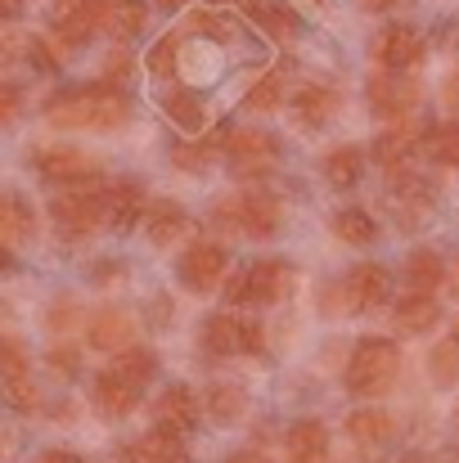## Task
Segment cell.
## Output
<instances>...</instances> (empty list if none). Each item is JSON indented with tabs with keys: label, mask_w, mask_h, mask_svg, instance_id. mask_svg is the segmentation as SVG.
<instances>
[{
	"label": "cell",
	"mask_w": 459,
	"mask_h": 463,
	"mask_svg": "<svg viewBox=\"0 0 459 463\" xmlns=\"http://www.w3.org/2000/svg\"><path fill=\"white\" fill-rule=\"evenodd\" d=\"M131 113L127 95L118 86H77V90H59L45 99V118L63 131H113L122 127Z\"/></svg>",
	"instance_id": "cell-1"
},
{
	"label": "cell",
	"mask_w": 459,
	"mask_h": 463,
	"mask_svg": "<svg viewBox=\"0 0 459 463\" xmlns=\"http://www.w3.org/2000/svg\"><path fill=\"white\" fill-rule=\"evenodd\" d=\"M401 373V351L397 342H383V337H365L351 360H347V392L351 396H383Z\"/></svg>",
	"instance_id": "cell-2"
},
{
	"label": "cell",
	"mask_w": 459,
	"mask_h": 463,
	"mask_svg": "<svg viewBox=\"0 0 459 463\" xmlns=\"http://www.w3.org/2000/svg\"><path fill=\"white\" fill-rule=\"evenodd\" d=\"M104 194H109V184H100V180H86V184L59 189V194L50 198V216H54V225H59L68 239H86V234H95V230L104 225V212H109Z\"/></svg>",
	"instance_id": "cell-3"
},
{
	"label": "cell",
	"mask_w": 459,
	"mask_h": 463,
	"mask_svg": "<svg viewBox=\"0 0 459 463\" xmlns=\"http://www.w3.org/2000/svg\"><path fill=\"white\" fill-rule=\"evenodd\" d=\"M212 221L221 230H234V234H253V239H271L280 230V198H271L266 189H244L225 203L212 207Z\"/></svg>",
	"instance_id": "cell-4"
},
{
	"label": "cell",
	"mask_w": 459,
	"mask_h": 463,
	"mask_svg": "<svg viewBox=\"0 0 459 463\" xmlns=\"http://www.w3.org/2000/svg\"><path fill=\"white\" fill-rule=\"evenodd\" d=\"M289 288H293V270L284 266V261H257V266H248L244 275H234L230 279V302H253V307H271V302H280V298H289Z\"/></svg>",
	"instance_id": "cell-5"
},
{
	"label": "cell",
	"mask_w": 459,
	"mask_h": 463,
	"mask_svg": "<svg viewBox=\"0 0 459 463\" xmlns=\"http://www.w3.org/2000/svg\"><path fill=\"white\" fill-rule=\"evenodd\" d=\"M225 157H230V171H234L239 180H262V175L275 171L280 145H275V136L248 127V131H234V136L225 140Z\"/></svg>",
	"instance_id": "cell-6"
},
{
	"label": "cell",
	"mask_w": 459,
	"mask_h": 463,
	"mask_svg": "<svg viewBox=\"0 0 459 463\" xmlns=\"http://www.w3.org/2000/svg\"><path fill=\"white\" fill-rule=\"evenodd\" d=\"M203 351H207V355L262 351V324L239 319V315H207V319H203Z\"/></svg>",
	"instance_id": "cell-7"
},
{
	"label": "cell",
	"mask_w": 459,
	"mask_h": 463,
	"mask_svg": "<svg viewBox=\"0 0 459 463\" xmlns=\"http://www.w3.org/2000/svg\"><path fill=\"white\" fill-rule=\"evenodd\" d=\"M36 171L54 184H86V180H100V162L86 154V149H72V145H54V149H41L36 154Z\"/></svg>",
	"instance_id": "cell-8"
},
{
	"label": "cell",
	"mask_w": 459,
	"mask_h": 463,
	"mask_svg": "<svg viewBox=\"0 0 459 463\" xmlns=\"http://www.w3.org/2000/svg\"><path fill=\"white\" fill-rule=\"evenodd\" d=\"M374 59L387 68V72H406L424 59V36L410 27V23H392L374 36Z\"/></svg>",
	"instance_id": "cell-9"
},
{
	"label": "cell",
	"mask_w": 459,
	"mask_h": 463,
	"mask_svg": "<svg viewBox=\"0 0 459 463\" xmlns=\"http://www.w3.org/2000/svg\"><path fill=\"white\" fill-rule=\"evenodd\" d=\"M415 99H419V86L406 81V77H397V72H378V77L369 81V109H374L378 118H387V122L410 118Z\"/></svg>",
	"instance_id": "cell-10"
},
{
	"label": "cell",
	"mask_w": 459,
	"mask_h": 463,
	"mask_svg": "<svg viewBox=\"0 0 459 463\" xmlns=\"http://www.w3.org/2000/svg\"><path fill=\"white\" fill-rule=\"evenodd\" d=\"M176 270H180V279H185L194 293H212V288L221 284V275H225V248H216V243H194V248L176 261Z\"/></svg>",
	"instance_id": "cell-11"
},
{
	"label": "cell",
	"mask_w": 459,
	"mask_h": 463,
	"mask_svg": "<svg viewBox=\"0 0 459 463\" xmlns=\"http://www.w3.org/2000/svg\"><path fill=\"white\" fill-rule=\"evenodd\" d=\"M153 423H158V432H171V437H185V432H194V423H198V396L189 392V387H167L158 401H153Z\"/></svg>",
	"instance_id": "cell-12"
},
{
	"label": "cell",
	"mask_w": 459,
	"mask_h": 463,
	"mask_svg": "<svg viewBox=\"0 0 459 463\" xmlns=\"http://www.w3.org/2000/svg\"><path fill=\"white\" fill-rule=\"evenodd\" d=\"M342 298H347V310H374L387 298V270L374 266V261L351 266L347 279H342Z\"/></svg>",
	"instance_id": "cell-13"
},
{
	"label": "cell",
	"mask_w": 459,
	"mask_h": 463,
	"mask_svg": "<svg viewBox=\"0 0 459 463\" xmlns=\"http://www.w3.org/2000/svg\"><path fill=\"white\" fill-rule=\"evenodd\" d=\"M415 140H419V122L415 118H401V122H387L383 131H378V140H374V157L387 166V171H401L406 162H410V149H415Z\"/></svg>",
	"instance_id": "cell-14"
},
{
	"label": "cell",
	"mask_w": 459,
	"mask_h": 463,
	"mask_svg": "<svg viewBox=\"0 0 459 463\" xmlns=\"http://www.w3.org/2000/svg\"><path fill=\"white\" fill-rule=\"evenodd\" d=\"M131 333H136V319L122 307H104L95 310V319H91V346L95 351H118L122 355L131 346Z\"/></svg>",
	"instance_id": "cell-15"
},
{
	"label": "cell",
	"mask_w": 459,
	"mask_h": 463,
	"mask_svg": "<svg viewBox=\"0 0 459 463\" xmlns=\"http://www.w3.org/2000/svg\"><path fill=\"white\" fill-rule=\"evenodd\" d=\"M95 410L104 414V419H127L136 405H140V392L127 383V378H118L113 369H104L100 378H95Z\"/></svg>",
	"instance_id": "cell-16"
},
{
	"label": "cell",
	"mask_w": 459,
	"mask_h": 463,
	"mask_svg": "<svg viewBox=\"0 0 459 463\" xmlns=\"http://www.w3.org/2000/svg\"><path fill=\"white\" fill-rule=\"evenodd\" d=\"M284 455H289V463H324L329 459V432H324V423H315V419L293 423L289 437H284Z\"/></svg>",
	"instance_id": "cell-17"
},
{
	"label": "cell",
	"mask_w": 459,
	"mask_h": 463,
	"mask_svg": "<svg viewBox=\"0 0 459 463\" xmlns=\"http://www.w3.org/2000/svg\"><path fill=\"white\" fill-rule=\"evenodd\" d=\"M338 109H342V95H338L333 86H320V81H311V86H302V90L293 95V113L302 118V127H324V122H333Z\"/></svg>",
	"instance_id": "cell-18"
},
{
	"label": "cell",
	"mask_w": 459,
	"mask_h": 463,
	"mask_svg": "<svg viewBox=\"0 0 459 463\" xmlns=\"http://www.w3.org/2000/svg\"><path fill=\"white\" fill-rule=\"evenodd\" d=\"M118 463H185V450H180V437L171 432H149L140 441H131Z\"/></svg>",
	"instance_id": "cell-19"
},
{
	"label": "cell",
	"mask_w": 459,
	"mask_h": 463,
	"mask_svg": "<svg viewBox=\"0 0 459 463\" xmlns=\"http://www.w3.org/2000/svg\"><path fill=\"white\" fill-rule=\"evenodd\" d=\"M104 203H109V221H113V230H131V225L145 216V189H140V184H131V180L109 184Z\"/></svg>",
	"instance_id": "cell-20"
},
{
	"label": "cell",
	"mask_w": 459,
	"mask_h": 463,
	"mask_svg": "<svg viewBox=\"0 0 459 463\" xmlns=\"http://www.w3.org/2000/svg\"><path fill=\"white\" fill-rule=\"evenodd\" d=\"M100 27H109V32L122 36V41H131V36H140V27H145V5H140V0H104V5H100Z\"/></svg>",
	"instance_id": "cell-21"
},
{
	"label": "cell",
	"mask_w": 459,
	"mask_h": 463,
	"mask_svg": "<svg viewBox=\"0 0 459 463\" xmlns=\"http://www.w3.org/2000/svg\"><path fill=\"white\" fill-rule=\"evenodd\" d=\"M446 279V266H442V257L433 252V248H419V252H410V261H406V284L415 288V293H424V298H433V288Z\"/></svg>",
	"instance_id": "cell-22"
},
{
	"label": "cell",
	"mask_w": 459,
	"mask_h": 463,
	"mask_svg": "<svg viewBox=\"0 0 459 463\" xmlns=\"http://www.w3.org/2000/svg\"><path fill=\"white\" fill-rule=\"evenodd\" d=\"M347 432H351L360 446H383V441H392L397 419H392L387 410H356V414L347 419Z\"/></svg>",
	"instance_id": "cell-23"
},
{
	"label": "cell",
	"mask_w": 459,
	"mask_h": 463,
	"mask_svg": "<svg viewBox=\"0 0 459 463\" xmlns=\"http://www.w3.org/2000/svg\"><path fill=\"white\" fill-rule=\"evenodd\" d=\"M437 319H442V307L433 298H424V293H410L406 302H397V315H392V324L401 333H428Z\"/></svg>",
	"instance_id": "cell-24"
},
{
	"label": "cell",
	"mask_w": 459,
	"mask_h": 463,
	"mask_svg": "<svg viewBox=\"0 0 459 463\" xmlns=\"http://www.w3.org/2000/svg\"><path fill=\"white\" fill-rule=\"evenodd\" d=\"M360 171H365V154L356 145H338L333 154H324V180L333 189H351L360 180Z\"/></svg>",
	"instance_id": "cell-25"
},
{
	"label": "cell",
	"mask_w": 459,
	"mask_h": 463,
	"mask_svg": "<svg viewBox=\"0 0 459 463\" xmlns=\"http://www.w3.org/2000/svg\"><path fill=\"white\" fill-rule=\"evenodd\" d=\"M32 230H36V225H32V212L23 207V198H18V194H5V198H0V239H5V248L14 252Z\"/></svg>",
	"instance_id": "cell-26"
},
{
	"label": "cell",
	"mask_w": 459,
	"mask_h": 463,
	"mask_svg": "<svg viewBox=\"0 0 459 463\" xmlns=\"http://www.w3.org/2000/svg\"><path fill=\"white\" fill-rule=\"evenodd\" d=\"M118 378H127L136 392H145V383H149L153 373H158V355H153L149 346H127L113 364H109Z\"/></svg>",
	"instance_id": "cell-27"
},
{
	"label": "cell",
	"mask_w": 459,
	"mask_h": 463,
	"mask_svg": "<svg viewBox=\"0 0 459 463\" xmlns=\"http://www.w3.org/2000/svg\"><path fill=\"white\" fill-rule=\"evenodd\" d=\"M145 230H149V239L158 243V248H167V243L180 239V230H185V212H180L176 203H149V212H145Z\"/></svg>",
	"instance_id": "cell-28"
},
{
	"label": "cell",
	"mask_w": 459,
	"mask_h": 463,
	"mask_svg": "<svg viewBox=\"0 0 459 463\" xmlns=\"http://www.w3.org/2000/svg\"><path fill=\"white\" fill-rule=\"evenodd\" d=\"M162 109H167V118H171L180 131H198V127H203V104H198L194 90H167Z\"/></svg>",
	"instance_id": "cell-29"
},
{
	"label": "cell",
	"mask_w": 459,
	"mask_h": 463,
	"mask_svg": "<svg viewBox=\"0 0 459 463\" xmlns=\"http://www.w3.org/2000/svg\"><path fill=\"white\" fill-rule=\"evenodd\" d=\"M333 234H338L342 243H374L378 225L369 221V212H360V207H347V212H338V216H333Z\"/></svg>",
	"instance_id": "cell-30"
},
{
	"label": "cell",
	"mask_w": 459,
	"mask_h": 463,
	"mask_svg": "<svg viewBox=\"0 0 459 463\" xmlns=\"http://www.w3.org/2000/svg\"><path fill=\"white\" fill-rule=\"evenodd\" d=\"M424 149H428L433 162H442V166H459V122L433 127V131L424 136Z\"/></svg>",
	"instance_id": "cell-31"
},
{
	"label": "cell",
	"mask_w": 459,
	"mask_h": 463,
	"mask_svg": "<svg viewBox=\"0 0 459 463\" xmlns=\"http://www.w3.org/2000/svg\"><path fill=\"white\" fill-rule=\"evenodd\" d=\"M207 414H212L216 423H234V419L244 414V392H239L234 383H216V387L207 392Z\"/></svg>",
	"instance_id": "cell-32"
},
{
	"label": "cell",
	"mask_w": 459,
	"mask_h": 463,
	"mask_svg": "<svg viewBox=\"0 0 459 463\" xmlns=\"http://www.w3.org/2000/svg\"><path fill=\"white\" fill-rule=\"evenodd\" d=\"M280 99H284V77L280 72H266V77H257L253 81V90H248V109L253 113H271V109H280Z\"/></svg>",
	"instance_id": "cell-33"
},
{
	"label": "cell",
	"mask_w": 459,
	"mask_h": 463,
	"mask_svg": "<svg viewBox=\"0 0 459 463\" xmlns=\"http://www.w3.org/2000/svg\"><path fill=\"white\" fill-rule=\"evenodd\" d=\"M216 154H221V131L207 136L203 145H185V149H176V166H185V171H203Z\"/></svg>",
	"instance_id": "cell-34"
},
{
	"label": "cell",
	"mask_w": 459,
	"mask_h": 463,
	"mask_svg": "<svg viewBox=\"0 0 459 463\" xmlns=\"http://www.w3.org/2000/svg\"><path fill=\"white\" fill-rule=\"evenodd\" d=\"M257 18L271 27V36H275V41H289V36L298 32V18H293V9H289V5H280V0H271V5L257 14Z\"/></svg>",
	"instance_id": "cell-35"
},
{
	"label": "cell",
	"mask_w": 459,
	"mask_h": 463,
	"mask_svg": "<svg viewBox=\"0 0 459 463\" xmlns=\"http://www.w3.org/2000/svg\"><path fill=\"white\" fill-rule=\"evenodd\" d=\"M149 72L153 77H176V36H162L149 54Z\"/></svg>",
	"instance_id": "cell-36"
},
{
	"label": "cell",
	"mask_w": 459,
	"mask_h": 463,
	"mask_svg": "<svg viewBox=\"0 0 459 463\" xmlns=\"http://www.w3.org/2000/svg\"><path fill=\"white\" fill-rule=\"evenodd\" d=\"M100 5L104 0H54V18H95L100 27Z\"/></svg>",
	"instance_id": "cell-37"
},
{
	"label": "cell",
	"mask_w": 459,
	"mask_h": 463,
	"mask_svg": "<svg viewBox=\"0 0 459 463\" xmlns=\"http://www.w3.org/2000/svg\"><path fill=\"white\" fill-rule=\"evenodd\" d=\"M18 378H27V355L14 337H5V383H18Z\"/></svg>",
	"instance_id": "cell-38"
},
{
	"label": "cell",
	"mask_w": 459,
	"mask_h": 463,
	"mask_svg": "<svg viewBox=\"0 0 459 463\" xmlns=\"http://www.w3.org/2000/svg\"><path fill=\"white\" fill-rule=\"evenodd\" d=\"M5 387H9V405H14V410H23V414L36 410V387H32V378H18V383H5Z\"/></svg>",
	"instance_id": "cell-39"
},
{
	"label": "cell",
	"mask_w": 459,
	"mask_h": 463,
	"mask_svg": "<svg viewBox=\"0 0 459 463\" xmlns=\"http://www.w3.org/2000/svg\"><path fill=\"white\" fill-rule=\"evenodd\" d=\"M194 27H198V32H207V36H221V41H230V23H225L221 14H207V9H198V14H194Z\"/></svg>",
	"instance_id": "cell-40"
},
{
	"label": "cell",
	"mask_w": 459,
	"mask_h": 463,
	"mask_svg": "<svg viewBox=\"0 0 459 463\" xmlns=\"http://www.w3.org/2000/svg\"><path fill=\"white\" fill-rule=\"evenodd\" d=\"M104 77H109V86H122V81L131 77V54H127V50H118V54L104 63Z\"/></svg>",
	"instance_id": "cell-41"
},
{
	"label": "cell",
	"mask_w": 459,
	"mask_h": 463,
	"mask_svg": "<svg viewBox=\"0 0 459 463\" xmlns=\"http://www.w3.org/2000/svg\"><path fill=\"white\" fill-rule=\"evenodd\" d=\"M455 360H459L455 346H442V351H433V360H428V364L437 369V378H442V383H451V378H455Z\"/></svg>",
	"instance_id": "cell-42"
},
{
	"label": "cell",
	"mask_w": 459,
	"mask_h": 463,
	"mask_svg": "<svg viewBox=\"0 0 459 463\" xmlns=\"http://www.w3.org/2000/svg\"><path fill=\"white\" fill-rule=\"evenodd\" d=\"M68 324H77V307H72L68 298H59V302L50 307V328H54V333H63Z\"/></svg>",
	"instance_id": "cell-43"
},
{
	"label": "cell",
	"mask_w": 459,
	"mask_h": 463,
	"mask_svg": "<svg viewBox=\"0 0 459 463\" xmlns=\"http://www.w3.org/2000/svg\"><path fill=\"white\" fill-rule=\"evenodd\" d=\"M50 364H54V373H77V346H54L50 351Z\"/></svg>",
	"instance_id": "cell-44"
},
{
	"label": "cell",
	"mask_w": 459,
	"mask_h": 463,
	"mask_svg": "<svg viewBox=\"0 0 459 463\" xmlns=\"http://www.w3.org/2000/svg\"><path fill=\"white\" fill-rule=\"evenodd\" d=\"M14 113H18V86L9 81V86L0 90V122H14Z\"/></svg>",
	"instance_id": "cell-45"
},
{
	"label": "cell",
	"mask_w": 459,
	"mask_h": 463,
	"mask_svg": "<svg viewBox=\"0 0 459 463\" xmlns=\"http://www.w3.org/2000/svg\"><path fill=\"white\" fill-rule=\"evenodd\" d=\"M442 99H446V109H451V113L459 118V68L451 72V77H446V86H442Z\"/></svg>",
	"instance_id": "cell-46"
},
{
	"label": "cell",
	"mask_w": 459,
	"mask_h": 463,
	"mask_svg": "<svg viewBox=\"0 0 459 463\" xmlns=\"http://www.w3.org/2000/svg\"><path fill=\"white\" fill-rule=\"evenodd\" d=\"M45 45H50V41H32V63H36V68H54V63H59Z\"/></svg>",
	"instance_id": "cell-47"
},
{
	"label": "cell",
	"mask_w": 459,
	"mask_h": 463,
	"mask_svg": "<svg viewBox=\"0 0 459 463\" xmlns=\"http://www.w3.org/2000/svg\"><path fill=\"white\" fill-rule=\"evenodd\" d=\"M36 463H86L81 455H72V450H45Z\"/></svg>",
	"instance_id": "cell-48"
},
{
	"label": "cell",
	"mask_w": 459,
	"mask_h": 463,
	"mask_svg": "<svg viewBox=\"0 0 459 463\" xmlns=\"http://www.w3.org/2000/svg\"><path fill=\"white\" fill-rule=\"evenodd\" d=\"M225 463H271V459H266L262 450H239V455H230Z\"/></svg>",
	"instance_id": "cell-49"
},
{
	"label": "cell",
	"mask_w": 459,
	"mask_h": 463,
	"mask_svg": "<svg viewBox=\"0 0 459 463\" xmlns=\"http://www.w3.org/2000/svg\"><path fill=\"white\" fill-rule=\"evenodd\" d=\"M360 5H365V9H374V14H383V9H392L397 0H360Z\"/></svg>",
	"instance_id": "cell-50"
},
{
	"label": "cell",
	"mask_w": 459,
	"mask_h": 463,
	"mask_svg": "<svg viewBox=\"0 0 459 463\" xmlns=\"http://www.w3.org/2000/svg\"><path fill=\"white\" fill-rule=\"evenodd\" d=\"M451 293H455V298H459V261H455V266H451Z\"/></svg>",
	"instance_id": "cell-51"
},
{
	"label": "cell",
	"mask_w": 459,
	"mask_h": 463,
	"mask_svg": "<svg viewBox=\"0 0 459 463\" xmlns=\"http://www.w3.org/2000/svg\"><path fill=\"white\" fill-rule=\"evenodd\" d=\"M451 346H455V351H459V319H455V324H451Z\"/></svg>",
	"instance_id": "cell-52"
},
{
	"label": "cell",
	"mask_w": 459,
	"mask_h": 463,
	"mask_svg": "<svg viewBox=\"0 0 459 463\" xmlns=\"http://www.w3.org/2000/svg\"><path fill=\"white\" fill-rule=\"evenodd\" d=\"M158 5H162V9H180L185 0H158Z\"/></svg>",
	"instance_id": "cell-53"
},
{
	"label": "cell",
	"mask_w": 459,
	"mask_h": 463,
	"mask_svg": "<svg viewBox=\"0 0 459 463\" xmlns=\"http://www.w3.org/2000/svg\"><path fill=\"white\" fill-rule=\"evenodd\" d=\"M401 463H433V459H424V455H410V459H401Z\"/></svg>",
	"instance_id": "cell-54"
},
{
	"label": "cell",
	"mask_w": 459,
	"mask_h": 463,
	"mask_svg": "<svg viewBox=\"0 0 459 463\" xmlns=\"http://www.w3.org/2000/svg\"><path fill=\"white\" fill-rule=\"evenodd\" d=\"M455 423H459V414H455Z\"/></svg>",
	"instance_id": "cell-55"
}]
</instances>
